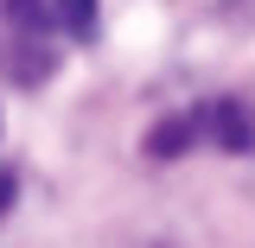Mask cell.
<instances>
[{"label":"cell","instance_id":"1","mask_svg":"<svg viewBox=\"0 0 255 248\" xmlns=\"http://www.w3.org/2000/svg\"><path fill=\"white\" fill-rule=\"evenodd\" d=\"M255 140V121L243 102H230V95H217V102H198V108H185V115H172V121L153 127V147L159 159L185 153V147H223V153H249Z\"/></svg>","mask_w":255,"mask_h":248},{"label":"cell","instance_id":"2","mask_svg":"<svg viewBox=\"0 0 255 248\" xmlns=\"http://www.w3.org/2000/svg\"><path fill=\"white\" fill-rule=\"evenodd\" d=\"M0 13L26 38H90L96 32V0H0Z\"/></svg>","mask_w":255,"mask_h":248},{"label":"cell","instance_id":"3","mask_svg":"<svg viewBox=\"0 0 255 248\" xmlns=\"http://www.w3.org/2000/svg\"><path fill=\"white\" fill-rule=\"evenodd\" d=\"M13 204V172H0V210Z\"/></svg>","mask_w":255,"mask_h":248}]
</instances>
